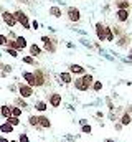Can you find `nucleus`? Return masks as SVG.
I'll return each mask as SVG.
<instances>
[{
	"label": "nucleus",
	"mask_w": 132,
	"mask_h": 142,
	"mask_svg": "<svg viewBox=\"0 0 132 142\" xmlns=\"http://www.w3.org/2000/svg\"><path fill=\"white\" fill-rule=\"evenodd\" d=\"M96 36H98L101 41L106 40V30H104L102 23H96Z\"/></svg>",
	"instance_id": "9d476101"
},
{
	"label": "nucleus",
	"mask_w": 132,
	"mask_h": 142,
	"mask_svg": "<svg viewBox=\"0 0 132 142\" xmlns=\"http://www.w3.org/2000/svg\"><path fill=\"white\" fill-rule=\"evenodd\" d=\"M132 122V116L127 112L122 114V117H121V126H129V124Z\"/></svg>",
	"instance_id": "6ab92c4d"
},
{
	"label": "nucleus",
	"mask_w": 132,
	"mask_h": 142,
	"mask_svg": "<svg viewBox=\"0 0 132 142\" xmlns=\"http://www.w3.org/2000/svg\"><path fill=\"white\" fill-rule=\"evenodd\" d=\"M127 60H130V61H132V55H129V56H127Z\"/></svg>",
	"instance_id": "e433bc0d"
},
{
	"label": "nucleus",
	"mask_w": 132,
	"mask_h": 142,
	"mask_svg": "<svg viewBox=\"0 0 132 142\" xmlns=\"http://www.w3.org/2000/svg\"><path fill=\"white\" fill-rule=\"evenodd\" d=\"M69 73H74V74H86V70H84V66H81V64L73 63V64H69Z\"/></svg>",
	"instance_id": "1a4fd4ad"
},
{
	"label": "nucleus",
	"mask_w": 132,
	"mask_h": 142,
	"mask_svg": "<svg viewBox=\"0 0 132 142\" xmlns=\"http://www.w3.org/2000/svg\"><path fill=\"white\" fill-rule=\"evenodd\" d=\"M73 83H74V88L78 89V91H83V93H84V91H88V89H89V86L86 84V81L83 79V76H81V78H76Z\"/></svg>",
	"instance_id": "423d86ee"
},
{
	"label": "nucleus",
	"mask_w": 132,
	"mask_h": 142,
	"mask_svg": "<svg viewBox=\"0 0 132 142\" xmlns=\"http://www.w3.org/2000/svg\"><path fill=\"white\" fill-rule=\"evenodd\" d=\"M23 48H27V40L23 36H17V40H15V50H23Z\"/></svg>",
	"instance_id": "f8f14e48"
},
{
	"label": "nucleus",
	"mask_w": 132,
	"mask_h": 142,
	"mask_svg": "<svg viewBox=\"0 0 132 142\" xmlns=\"http://www.w3.org/2000/svg\"><path fill=\"white\" fill-rule=\"evenodd\" d=\"M7 43H8V38L5 35H0V45H2V46H7Z\"/></svg>",
	"instance_id": "473e14b6"
},
{
	"label": "nucleus",
	"mask_w": 132,
	"mask_h": 142,
	"mask_svg": "<svg viewBox=\"0 0 132 142\" xmlns=\"http://www.w3.org/2000/svg\"><path fill=\"white\" fill-rule=\"evenodd\" d=\"M10 111H12V116H13V117H20V116H22V107L10 106Z\"/></svg>",
	"instance_id": "4be33fe9"
},
{
	"label": "nucleus",
	"mask_w": 132,
	"mask_h": 142,
	"mask_svg": "<svg viewBox=\"0 0 132 142\" xmlns=\"http://www.w3.org/2000/svg\"><path fill=\"white\" fill-rule=\"evenodd\" d=\"M32 27H33L35 30H36V28H38V22H32Z\"/></svg>",
	"instance_id": "f704fd0d"
},
{
	"label": "nucleus",
	"mask_w": 132,
	"mask_h": 142,
	"mask_svg": "<svg viewBox=\"0 0 132 142\" xmlns=\"http://www.w3.org/2000/svg\"><path fill=\"white\" fill-rule=\"evenodd\" d=\"M18 93H20V96H22L23 99H28V98H32V96H33V88H32V86H28V84L20 83V84H18Z\"/></svg>",
	"instance_id": "f257e3e1"
},
{
	"label": "nucleus",
	"mask_w": 132,
	"mask_h": 142,
	"mask_svg": "<svg viewBox=\"0 0 132 142\" xmlns=\"http://www.w3.org/2000/svg\"><path fill=\"white\" fill-rule=\"evenodd\" d=\"M41 41H43V46L46 51H51L53 53L55 51V46H53V40H50L48 36H41Z\"/></svg>",
	"instance_id": "9b49d317"
},
{
	"label": "nucleus",
	"mask_w": 132,
	"mask_h": 142,
	"mask_svg": "<svg viewBox=\"0 0 132 142\" xmlns=\"http://www.w3.org/2000/svg\"><path fill=\"white\" fill-rule=\"evenodd\" d=\"M28 124L32 127H40V126H38V116H30L28 117Z\"/></svg>",
	"instance_id": "a878e982"
},
{
	"label": "nucleus",
	"mask_w": 132,
	"mask_h": 142,
	"mask_svg": "<svg viewBox=\"0 0 132 142\" xmlns=\"http://www.w3.org/2000/svg\"><path fill=\"white\" fill-rule=\"evenodd\" d=\"M3 18V22H5V25H8L10 28L12 27H15L17 25V20H15V17H13V13H10V12H3L2 15H0Z\"/></svg>",
	"instance_id": "7ed1b4c3"
},
{
	"label": "nucleus",
	"mask_w": 132,
	"mask_h": 142,
	"mask_svg": "<svg viewBox=\"0 0 132 142\" xmlns=\"http://www.w3.org/2000/svg\"><path fill=\"white\" fill-rule=\"evenodd\" d=\"M23 63H27V64H35V58L33 56H23Z\"/></svg>",
	"instance_id": "c85d7f7f"
},
{
	"label": "nucleus",
	"mask_w": 132,
	"mask_h": 142,
	"mask_svg": "<svg viewBox=\"0 0 132 142\" xmlns=\"http://www.w3.org/2000/svg\"><path fill=\"white\" fill-rule=\"evenodd\" d=\"M0 116L2 117H5V119H8L10 116H12V111H10V106H2L0 107Z\"/></svg>",
	"instance_id": "dca6fc26"
},
{
	"label": "nucleus",
	"mask_w": 132,
	"mask_h": 142,
	"mask_svg": "<svg viewBox=\"0 0 132 142\" xmlns=\"http://www.w3.org/2000/svg\"><path fill=\"white\" fill-rule=\"evenodd\" d=\"M116 5L119 7V10H129V2L127 0H119V2H116Z\"/></svg>",
	"instance_id": "5701e85b"
},
{
	"label": "nucleus",
	"mask_w": 132,
	"mask_h": 142,
	"mask_svg": "<svg viewBox=\"0 0 132 142\" xmlns=\"http://www.w3.org/2000/svg\"><path fill=\"white\" fill-rule=\"evenodd\" d=\"M81 131H83V134H91V126L84 124V126H81Z\"/></svg>",
	"instance_id": "7c9ffc66"
},
{
	"label": "nucleus",
	"mask_w": 132,
	"mask_h": 142,
	"mask_svg": "<svg viewBox=\"0 0 132 142\" xmlns=\"http://www.w3.org/2000/svg\"><path fill=\"white\" fill-rule=\"evenodd\" d=\"M18 142H30V139H28V136H27V134H20Z\"/></svg>",
	"instance_id": "72a5a7b5"
},
{
	"label": "nucleus",
	"mask_w": 132,
	"mask_h": 142,
	"mask_svg": "<svg viewBox=\"0 0 132 142\" xmlns=\"http://www.w3.org/2000/svg\"><path fill=\"white\" fill-rule=\"evenodd\" d=\"M30 55H32V56L35 58V56H40L41 55V48L38 46V45H30Z\"/></svg>",
	"instance_id": "f3484780"
},
{
	"label": "nucleus",
	"mask_w": 132,
	"mask_h": 142,
	"mask_svg": "<svg viewBox=\"0 0 132 142\" xmlns=\"http://www.w3.org/2000/svg\"><path fill=\"white\" fill-rule=\"evenodd\" d=\"M23 79L27 81V84L28 86H36V78H35V73H30V71H25L23 73Z\"/></svg>",
	"instance_id": "0eeeda50"
},
{
	"label": "nucleus",
	"mask_w": 132,
	"mask_h": 142,
	"mask_svg": "<svg viewBox=\"0 0 132 142\" xmlns=\"http://www.w3.org/2000/svg\"><path fill=\"white\" fill-rule=\"evenodd\" d=\"M15 102H17V104H18L17 107H28V104H27V102L23 101L22 98H17V99H15Z\"/></svg>",
	"instance_id": "c756f323"
},
{
	"label": "nucleus",
	"mask_w": 132,
	"mask_h": 142,
	"mask_svg": "<svg viewBox=\"0 0 132 142\" xmlns=\"http://www.w3.org/2000/svg\"><path fill=\"white\" fill-rule=\"evenodd\" d=\"M7 122L10 124V126H13V127H17L20 124V117H13V116H10L8 119H7Z\"/></svg>",
	"instance_id": "b1692460"
},
{
	"label": "nucleus",
	"mask_w": 132,
	"mask_h": 142,
	"mask_svg": "<svg viewBox=\"0 0 132 142\" xmlns=\"http://www.w3.org/2000/svg\"><path fill=\"white\" fill-rule=\"evenodd\" d=\"M13 17H15V20H17V22H18V23H22V25L25 27L27 30H30V23H28V18H27V15L22 12V10H17V12L13 13Z\"/></svg>",
	"instance_id": "f03ea898"
},
{
	"label": "nucleus",
	"mask_w": 132,
	"mask_h": 142,
	"mask_svg": "<svg viewBox=\"0 0 132 142\" xmlns=\"http://www.w3.org/2000/svg\"><path fill=\"white\" fill-rule=\"evenodd\" d=\"M91 88H93V91L98 93V91H101V89H102V83H101V81H94Z\"/></svg>",
	"instance_id": "bb28decb"
},
{
	"label": "nucleus",
	"mask_w": 132,
	"mask_h": 142,
	"mask_svg": "<svg viewBox=\"0 0 132 142\" xmlns=\"http://www.w3.org/2000/svg\"><path fill=\"white\" fill-rule=\"evenodd\" d=\"M127 2H129V0H127Z\"/></svg>",
	"instance_id": "58836bf2"
},
{
	"label": "nucleus",
	"mask_w": 132,
	"mask_h": 142,
	"mask_svg": "<svg viewBox=\"0 0 132 142\" xmlns=\"http://www.w3.org/2000/svg\"><path fill=\"white\" fill-rule=\"evenodd\" d=\"M35 109H36L38 112H45V111L48 109V104L45 101H36L35 102Z\"/></svg>",
	"instance_id": "a211bd4d"
},
{
	"label": "nucleus",
	"mask_w": 132,
	"mask_h": 142,
	"mask_svg": "<svg viewBox=\"0 0 132 142\" xmlns=\"http://www.w3.org/2000/svg\"><path fill=\"white\" fill-rule=\"evenodd\" d=\"M104 30H106V41H114V33L111 27H104Z\"/></svg>",
	"instance_id": "412c9836"
},
{
	"label": "nucleus",
	"mask_w": 132,
	"mask_h": 142,
	"mask_svg": "<svg viewBox=\"0 0 132 142\" xmlns=\"http://www.w3.org/2000/svg\"><path fill=\"white\" fill-rule=\"evenodd\" d=\"M126 41L129 43V36H126V35H124L119 41H117V45H119V46H124V45H126Z\"/></svg>",
	"instance_id": "2f4dec72"
},
{
	"label": "nucleus",
	"mask_w": 132,
	"mask_h": 142,
	"mask_svg": "<svg viewBox=\"0 0 132 142\" xmlns=\"http://www.w3.org/2000/svg\"><path fill=\"white\" fill-rule=\"evenodd\" d=\"M38 126L41 129H50L51 127V121L48 119L46 116H38Z\"/></svg>",
	"instance_id": "6e6552de"
},
{
	"label": "nucleus",
	"mask_w": 132,
	"mask_h": 142,
	"mask_svg": "<svg viewBox=\"0 0 132 142\" xmlns=\"http://www.w3.org/2000/svg\"><path fill=\"white\" fill-rule=\"evenodd\" d=\"M7 55H10L12 58H17V56H18V51L13 50V48H8V46H7Z\"/></svg>",
	"instance_id": "cd10ccee"
},
{
	"label": "nucleus",
	"mask_w": 132,
	"mask_h": 142,
	"mask_svg": "<svg viewBox=\"0 0 132 142\" xmlns=\"http://www.w3.org/2000/svg\"><path fill=\"white\" fill-rule=\"evenodd\" d=\"M0 132L2 134H12L13 132V126H10L8 122H3V124H0Z\"/></svg>",
	"instance_id": "4468645a"
},
{
	"label": "nucleus",
	"mask_w": 132,
	"mask_h": 142,
	"mask_svg": "<svg viewBox=\"0 0 132 142\" xmlns=\"http://www.w3.org/2000/svg\"><path fill=\"white\" fill-rule=\"evenodd\" d=\"M0 142H8V139H5V137H0Z\"/></svg>",
	"instance_id": "c9c22d12"
},
{
	"label": "nucleus",
	"mask_w": 132,
	"mask_h": 142,
	"mask_svg": "<svg viewBox=\"0 0 132 142\" xmlns=\"http://www.w3.org/2000/svg\"><path fill=\"white\" fill-rule=\"evenodd\" d=\"M60 79L63 81V84H69V83H73V78H71V73H69V71H63L60 74Z\"/></svg>",
	"instance_id": "ddd939ff"
},
{
	"label": "nucleus",
	"mask_w": 132,
	"mask_h": 142,
	"mask_svg": "<svg viewBox=\"0 0 132 142\" xmlns=\"http://www.w3.org/2000/svg\"><path fill=\"white\" fill-rule=\"evenodd\" d=\"M116 17H117L119 22H126V20L129 18V10H117Z\"/></svg>",
	"instance_id": "2eb2a0df"
},
{
	"label": "nucleus",
	"mask_w": 132,
	"mask_h": 142,
	"mask_svg": "<svg viewBox=\"0 0 132 142\" xmlns=\"http://www.w3.org/2000/svg\"><path fill=\"white\" fill-rule=\"evenodd\" d=\"M50 15H53L55 18H60L61 17V8L60 7H51L50 8Z\"/></svg>",
	"instance_id": "aec40b11"
},
{
	"label": "nucleus",
	"mask_w": 132,
	"mask_h": 142,
	"mask_svg": "<svg viewBox=\"0 0 132 142\" xmlns=\"http://www.w3.org/2000/svg\"><path fill=\"white\" fill-rule=\"evenodd\" d=\"M48 102H50L51 107H60L61 106V94H58V93H51L50 98H48Z\"/></svg>",
	"instance_id": "39448f33"
},
{
	"label": "nucleus",
	"mask_w": 132,
	"mask_h": 142,
	"mask_svg": "<svg viewBox=\"0 0 132 142\" xmlns=\"http://www.w3.org/2000/svg\"><path fill=\"white\" fill-rule=\"evenodd\" d=\"M106 142H114V140H111V139H106Z\"/></svg>",
	"instance_id": "4c0bfd02"
},
{
	"label": "nucleus",
	"mask_w": 132,
	"mask_h": 142,
	"mask_svg": "<svg viewBox=\"0 0 132 142\" xmlns=\"http://www.w3.org/2000/svg\"><path fill=\"white\" fill-rule=\"evenodd\" d=\"M68 18L71 22H79L81 20V12L78 8H74V7H69L68 8Z\"/></svg>",
	"instance_id": "20e7f679"
},
{
	"label": "nucleus",
	"mask_w": 132,
	"mask_h": 142,
	"mask_svg": "<svg viewBox=\"0 0 132 142\" xmlns=\"http://www.w3.org/2000/svg\"><path fill=\"white\" fill-rule=\"evenodd\" d=\"M83 79L86 81V84L89 86V89H91L93 83H94V78H93V74H83Z\"/></svg>",
	"instance_id": "393cba45"
}]
</instances>
